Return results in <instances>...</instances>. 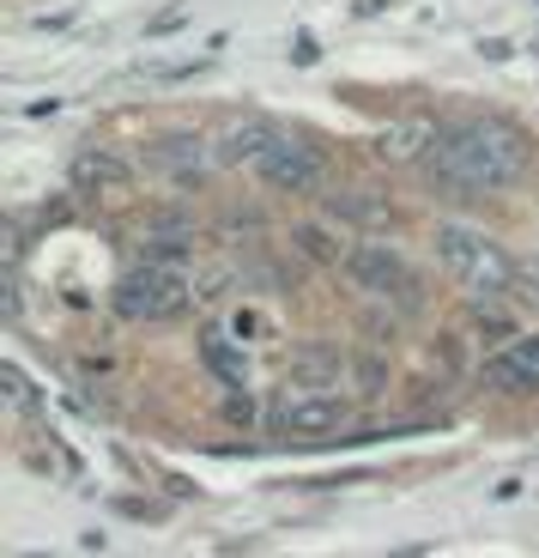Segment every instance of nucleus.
<instances>
[{"label":"nucleus","instance_id":"nucleus-2","mask_svg":"<svg viewBox=\"0 0 539 558\" xmlns=\"http://www.w3.org/2000/svg\"><path fill=\"white\" fill-rule=\"evenodd\" d=\"M437 262H443L449 279H455L467 298H479V304L515 286L510 255L485 238V231H473V225H437Z\"/></svg>","mask_w":539,"mask_h":558},{"label":"nucleus","instance_id":"nucleus-9","mask_svg":"<svg viewBox=\"0 0 539 558\" xmlns=\"http://www.w3.org/2000/svg\"><path fill=\"white\" fill-rule=\"evenodd\" d=\"M127 182H134V170H127V158H115L110 146H91V153L73 158V189H79V195H110V201H122Z\"/></svg>","mask_w":539,"mask_h":558},{"label":"nucleus","instance_id":"nucleus-11","mask_svg":"<svg viewBox=\"0 0 539 558\" xmlns=\"http://www.w3.org/2000/svg\"><path fill=\"white\" fill-rule=\"evenodd\" d=\"M212 158H219V153H207V140H200V134H170V140H158V146H152V165L170 170V177H200Z\"/></svg>","mask_w":539,"mask_h":558},{"label":"nucleus","instance_id":"nucleus-12","mask_svg":"<svg viewBox=\"0 0 539 558\" xmlns=\"http://www.w3.org/2000/svg\"><path fill=\"white\" fill-rule=\"evenodd\" d=\"M279 140V128L273 122H243V128H231L224 134V146H219V158L224 165H261V153Z\"/></svg>","mask_w":539,"mask_h":558},{"label":"nucleus","instance_id":"nucleus-14","mask_svg":"<svg viewBox=\"0 0 539 558\" xmlns=\"http://www.w3.org/2000/svg\"><path fill=\"white\" fill-rule=\"evenodd\" d=\"M522 286H527V292H522L527 304H539V262H534V267H522Z\"/></svg>","mask_w":539,"mask_h":558},{"label":"nucleus","instance_id":"nucleus-10","mask_svg":"<svg viewBox=\"0 0 539 558\" xmlns=\"http://www.w3.org/2000/svg\"><path fill=\"white\" fill-rule=\"evenodd\" d=\"M200 359H207V371L224 383V389H249V352H243V340L224 335V328L200 340Z\"/></svg>","mask_w":539,"mask_h":558},{"label":"nucleus","instance_id":"nucleus-6","mask_svg":"<svg viewBox=\"0 0 539 558\" xmlns=\"http://www.w3.org/2000/svg\"><path fill=\"white\" fill-rule=\"evenodd\" d=\"M346 274H352V286L370 292V298H401V304H413V292H418L413 267L401 262V250H388V243H358V250L346 255Z\"/></svg>","mask_w":539,"mask_h":558},{"label":"nucleus","instance_id":"nucleus-3","mask_svg":"<svg viewBox=\"0 0 539 558\" xmlns=\"http://www.w3.org/2000/svg\"><path fill=\"white\" fill-rule=\"evenodd\" d=\"M188 298H194V279L176 262H146L134 274H122V286H115V310L127 322H170L188 310Z\"/></svg>","mask_w":539,"mask_h":558},{"label":"nucleus","instance_id":"nucleus-13","mask_svg":"<svg viewBox=\"0 0 539 558\" xmlns=\"http://www.w3.org/2000/svg\"><path fill=\"white\" fill-rule=\"evenodd\" d=\"M7 401H13V407H30V383H25V371H7Z\"/></svg>","mask_w":539,"mask_h":558},{"label":"nucleus","instance_id":"nucleus-7","mask_svg":"<svg viewBox=\"0 0 539 558\" xmlns=\"http://www.w3.org/2000/svg\"><path fill=\"white\" fill-rule=\"evenodd\" d=\"M437 140H443L437 122H425V116H401V122H388L382 134H376V158H382V165H413V158L437 153Z\"/></svg>","mask_w":539,"mask_h":558},{"label":"nucleus","instance_id":"nucleus-5","mask_svg":"<svg viewBox=\"0 0 539 558\" xmlns=\"http://www.w3.org/2000/svg\"><path fill=\"white\" fill-rule=\"evenodd\" d=\"M261 170L273 189H285V195H316L321 182H328V158L309 146V140H297V134H279L273 146L261 153Z\"/></svg>","mask_w":539,"mask_h":558},{"label":"nucleus","instance_id":"nucleus-8","mask_svg":"<svg viewBox=\"0 0 539 558\" xmlns=\"http://www.w3.org/2000/svg\"><path fill=\"white\" fill-rule=\"evenodd\" d=\"M485 383L503 395H527L539 389V335L534 340H510L498 359H485Z\"/></svg>","mask_w":539,"mask_h":558},{"label":"nucleus","instance_id":"nucleus-1","mask_svg":"<svg viewBox=\"0 0 539 558\" xmlns=\"http://www.w3.org/2000/svg\"><path fill=\"white\" fill-rule=\"evenodd\" d=\"M430 170L449 182V189H510L527 177V140L522 128L498 122V116H467V122L443 128Z\"/></svg>","mask_w":539,"mask_h":558},{"label":"nucleus","instance_id":"nucleus-4","mask_svg":"<svg viewBox=\"0 0 539 558\" xmlns=\"http://www.w3.org/2000/svg\"><path fill=\"white\" fill-rule=\"evenodd\" d=\"M346 418H352L346 395L316 389V383H291L273 401V432H285V437H328V432H340Z\"/></svg>","mask_w":539,"mask_h":558}]
</instances>
